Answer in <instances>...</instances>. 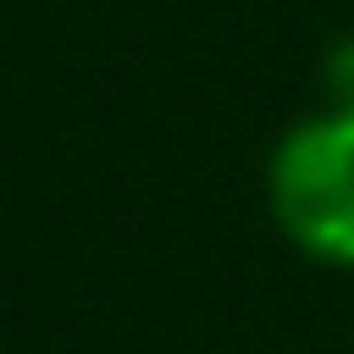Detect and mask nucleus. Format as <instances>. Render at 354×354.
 <instances>
[{
    "mask_svg": "<svg viewBox=\"0 0 354 354\" xmlns=\"http://www.w3.org/2000/svg\"><path fill=\"white\" fill-rule=\"evenodd\" d=\"M276 230L328 269H354V112H308L276 138L263 171Z\"/></svg>",
    "mask_w": 354,
    "mask_h": 354,
    "instance_id": "nucleus-1",
    "label": "nucleus"
},
{
    "mask_svg": "<svg viewBox=\"0 0 354 354\" xmlns=\"http://www.w3.org/2000/svg\"><path fill=\"white\" fill-rule=\"evenodd\" d=\"M322 105L354 112V33L328 39V53H322Z\"/></svg>",
    "mask_w": 354,
    "mask_h": 354,
    "instance_id": "nucleus-2",
    "label": "nucleus"
}]
</instances>
